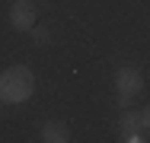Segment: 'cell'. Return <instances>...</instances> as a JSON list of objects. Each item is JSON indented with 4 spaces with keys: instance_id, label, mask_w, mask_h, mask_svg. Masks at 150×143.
Returning <instances> with one entry per match:
<instances>
[{
    "instance_id": "obj_1",
    "label": "cell",
    "mask_w": 150,
    "mask_h": 143,
    "mask_svg": "<svg viewBox=\"0 0 150 143\" xmlns=\"http://www.w3.org/2000/svg\"><path fill=\"white\" fill-rule=\"evenodd\" d=\"M35 92V73L26 64H13L0 73V102L6 105H19Z\"/></svg>"
},
{
    "instance_id": "obj_2",
    "label": "cell",
    "mask_w": 150,
    "mask_h": 143,
    "mask_svg": "<svg viewBox=\"0 0 150 143\" xmlns=\"http://www.w3.org/2000/svg\"><path fill=\"white\" fill-rule=\"evenodd\" d=\"M115 89H118V95H137L144 89V73L137 67H131V64L118 67L115 70Z\"/></svg>"
},
{
    "instance_id": "obj_3",
    "label": "cell",
    "mask_w": 150,
    "mask_h": 143,
    "mask_svg": "<svg viewBox=\"0 0 150 143\" xmlns=\"http://www.w3.org/2000/svg\"><path fill=\"white\" fill-rule=\"evenodd\" d=\"M10 26L16 29V32H32L35 26V3L32 0H13V6H10Z\"/></svg>"
},
{
    "instance_id": "obj_4",
    "label": "cell",
    "mask_w": 150,
    "mask_h": 143,
    "mask_svg": "<svg viewBox=\"0 0 150 143\" xmlns=\"http://www.w3.org/2000/svg\"><path fill=\"white\" fill-rule=\"evenodd\" d=\"M118 140H125V143H141V140H144L141 114H134L131 108L121 114V121H118Z\"/></svg>"
},
{
    "instance_id": "obj_5",
    "label": "cell",
    "mask_w": 150,
    "mask_h": 143,
    "mask_svg": "<svg viewBox=\"0 0 150 143\" xmlns=\"http://www.w3.org/2000/svg\"><path fill=\"white\" fill-rule=\"evenodd\" d=\"M38 140H45V143H67L70 140V130H67V124H61V121H48V124H42Z\"/></svg>"
},
{
    "instance_id": "obj_6",
    "label": "cell",
    "mask_w": 150,
    "mask_h": 143,
    "mask_svg": "<svg viewBox=\"0 0 150 143\" xmlns=\"http://www.w3.org/2000/svg\"><path fill=\"white\" fill-rule=\"evenodd\" d=\"M32 38H35V45L45 48V45L51 41V32H48V29H35V26H32Z\"/></svg>"
},
{
    "instance_id": "obj_7",
    "label": "cell",
    "mask_w": 150,
    "mask_h": 143,
    "mask_svg": "<svg viewBox=\"0 0 150 143\" xmlns=\"http://www.w3.org/2000/svg\"><path fill=\"white\" fill-rule=\"evenodd\" d=\"M141 124H144V130L150 134V105L144 108V111H141Z\"/></svg>"
}]
</instances>
